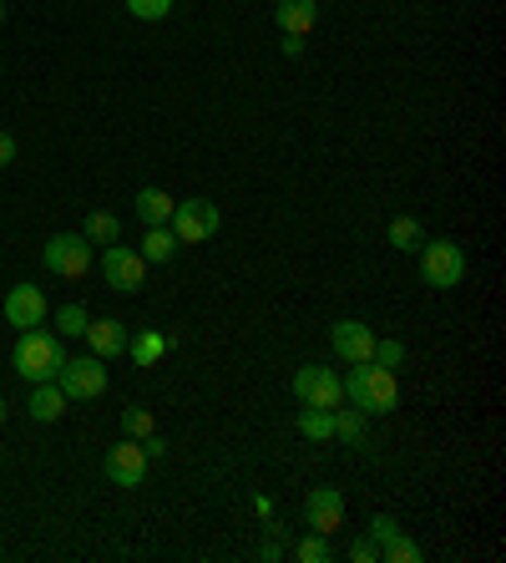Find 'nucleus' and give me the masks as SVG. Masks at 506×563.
<instances>
[{
    "instance_id": "nucleus-1",
    "label": "nucleus",
    "mask_w": 506,
    "mask_h": 563,
    "mask_svg": "<svg viewBox=\"0 0 506 563\" xmlns=\"http://www.w3.org/2000/svg\"><path fill=\"white\" fill-rule=\"evenodd\" d=\"M11 366L26 385L57 381V371L66 366V345H61V335H51V330H21V341H15V351H11Z\"/></svg>"
},
{
    "instance_id": "nucleus-2",
    "label": "nucleus",
    "mask_w": 506,
    "mask_h": 563,
    "mask_svg": "<svg viewBox=\"0 0 506 563\" xmlns=\"http://www.w3.org/2000/svg\"><path fill=\"white\" fill-rule=\"evenodd\" d=\"M345 396L360 406L365 416H391L400 406V385H395V371L375 366V360H360V366H349L345 381Z\"/></svg>"
},
{
    "instance_id": "nucleus-3",
    "label": "nucleus",
    "mask_w": 506,
    "mask_h": 563,
    "mask_svg": "<svg viewBox=\"0 0 506 563\" xmlns=\"http://www.w3.org/2000/svg\"><path fill=\"white\" fill-rule=\"evenodd\" d=\"M416 254H420V280L431 290H456L466 280V249L456 238H425Z\"/></svg>"
},
{
    "instance_id": "nucleus-4",
    "label": "nucleus",
    "mask_w": 506,
    "mask_h": 563,
    "mask_svg": "<svg viewBox=\"0 0 506 563\" xmlns=\"http://www.w3.org/2000/svg\"><path fill=\"white\" fill-rule=\"evenodd\" d=\"M41 259L51 274H61V280H82L91 269V238L87 234H51Z\"/></svg>"
},
{
    "instance_id": "nucleus-5",
    "label": "nucleus",
    "mask_w": 506,
    "mask_h": 563,
    "mask_svg": "<svg viewBox=\"0 0 506 563\" xmlns=\"http://www.w3.org/2000/svg\"><path fill=\"white\" fill-rule=\"evenodd\" d=\"M57 385L66 391V401H97L107 391V360L101 356H66V366L57 371Z\"/></svg>"
},
{
    "instance_id": "nucleus-6",
    "label": "nucleus",
    "mask_w": 506,
    "mask_h": 563,
    "mask_svg": "<svg viewBox=\"0 0 506 563\" xmlns=\"http://www.w3.org/2000/svg\"><path fill=\"white\" fill-rule=\"evenodd\" d=\"M173 234L177 244H202V238L218 234V223H223V213H218L213 198H193V204H173Z\"/></svg>"
},
{
    "instance_id": "nucleus-7",
    "label": "nucleus",
    "mask_w": 506,
    "mask_h": 563,
    "mask_svg": "<svg viewBox=\"0 0 506 563\" xmlns=\"http://www.w3.org/2000/svg\"><path fill=\"white\" fill-rule=\"evenodd\" d=\"M101 274H107L112 290L137 295V290L147 284V259L137 249H127V244H107V254H101Z\"/></svg>"
},
{
    "instance_id": "nucleus-8",
    "label": "nucleus",
    "mask_w": 506,
    "mask_h": 563,
    "mask_svg": "<svg viewBox=\"0 0 506 563\" xmlns=\"http://www.w3.org/2000/svg\"><path fill=\"white\" fill-rule=\"evenodd\" d=\"M294 396H299V406H340L345 401V385H340V376L330 371V366H299L294 371Z\"/></svg>"
},
{
    "instance_id": "nucleus-9",
    "label": "nucleus",
    "mask_w": 506,
    "mask_h": 563,
    "mask_svg": "<svg viewBox=\"0 0 506 563\" xmlns=\"http://www.w3.org/2000/svg\"><path fill=\"white\" fill-rule=\"evenodd\" d=\"M101 473L112 477V488H143V477H147V446L137 442V437H122V442L107 452Z\"/></svg>"
},
{
    "instance_id": "nucleus-10",
    "label": "nucleus",
    "mask_w": 506,
    "mask_h": 563,
    "mask_svg": "<svg viewBox=\"0 0 506 563\" xmlns=\"http://www.w3.org/2000/svg\"><path fill=\"white\" fill-rule=\"evenodd\" d=\"M0 310H5V320H11L15 330H36L46 320V295L36 284H15V290L0 295Z\"/></svg>"
},
{
    "instance_id": "nucleus-11",
    "label": "nucleus",
    "mask_w": 506,
    "mask_h": 563,
    "mask_svg": "<svg viewBox=\"0 0 506 563\" xmlns=\"http://www.w3.org/2000/svg\"><path fill=\"white\" fill-rule=\"evenodd\" d=\"M330 345L345 366H360V360H370V351H375V330L365 326V320H334Z\"/></svg>"
},
{
    "instance_id": "nucleus-12",
    "label": "nucleus",
    "mask_w": 506,
    "mask_h": 563,
    "mask_svg": "<svg viewBox=\"0 0 506 563\" xmlns=\"http://www.w3.org/2000/svg\"><path fill=\"white\" fill-rule=\"evenodd\" d=\"M304 523L314 528V534H334L340 523H345V492L340 488H314L304 498Z\"/></svg>"
},
{
    "instance_id": "nucleus-13",
    "label": "nucleus",
    "mask_w": 506,
    "mask_h": 563,
    "mask_svg": "<svg viewBox=\"0 0 506 563\" xmlns=\"http://www.w3.org/2000/svg\"><path fill=\"white\" fill-rule=\"evenodd\" d=\"M127 326L122 320H87V345H91V356L101 360H116L122 351H127Z\"/></svg>"
},
{
    "instance_id": "nucleus-14",
    "label": "nucleus",
    "mask_w": 506,
    "mask_h": 563,
    "mask_svg": "<svg viewBox=\"0 0 506 563\" xmlns=\"http://www.w3.org/2000/svg\"><path fill=\"white\" fill-rule=\"evenodd\" d=\"M274 21H279V30H284V36H309V30H314V21H319V5H314V0H279Z\"/></svg>"
},
{
    "instance_id": "nucleus-15",
    "label": "nucleus",
    "mask_w": 506,
    "mask_h": 563,
    "mask_svg": "<svg viewBox=\"0 0 506 563\" xmlns=\"http://www.w3.org/2000/svg\"><path fill=\"white\" fill-rule=\"evenodd\" d=\"M30 421H61V412H66V391H61L57 381H41L30 385V401H26Z\"/></svg>"
},
{
    "instance_id": "nucleus-16",
    "label": "nucleus",
    "mask_w": 506,
    "mask_h": 563,
    "mask_svg": "<svg viewBox=\"0 0 506 563\" xmlns=\"http://www.w3.org/2000/svg\"><path fill=\"white\" fill-rule=\"evenodd\" d=\"M173 345H177L173 335H162V330L147 326L143 335H132V341H127V356H132V366H158V360L168 356Z\"/></svg>"
},
{
    "instance_id": "nucleus-17",
    "label": "nucleus",
    "mask_w": 506,
    "mask_h": 563,
    "mask_svg": "<svg viewBox=\"0 0 506 563\" xmlns=\"http://www.w3.org/2000/svg\"><path fill=\"white\" fill-rule=\"evenodd\" d=\"M365 437H370V416L360 406H334V442L365 446Z\"/></svg>"
},
{
    "instance_id": "nucleus-18",
    "label": "nucleus",
    "mask_w": 506,
    "mask_h": 563,
    "mask_svg": "<svg viewBox=\"0 0 506 563\" xmlns=\"http://www.w3.org/2000/svg\"><path fill=\"white\" fill-rule=\"evenodd\" d=\"M177 249H183V244H177V234L173 229H162V223H147V234H143V259L147 265H168V259H177Z\"/></svg>"
},
{
    "instance_id": "nucleus-19",
    "label": "nucleus",
    "mask_w": 506,
    "mask_h": 563,
    "mask_svg": "<svg viewBox=\"0 0 506 563\" xmlns=\"http://www.w3.org/2000/svg\"><path fill=\"white\" fill-rule=\"evenodd\" d=\"M299 437L304 442H334V412L330 406H299Z\"/></svg>"
},
{
    "instance_id": "nucleus-20",
    "label": "nucleus",
    "mask_w": 506,
    "mask_h": 563,
    "mask_svg": "<svg viewBox=\"0 0 506 563\" xmlns=\"http://www.w3.org/2000/svg\"><path fill=\"white\" fill-rule=\"evenodd\" d=\"M137 219L143 223H168L173 219V198H168L162 188H143L137 193Z\"/></svg>"
},
{
    "instance_id": "nucleus-21",
    "label": "nucleus",
    "mask_w": 506,
    "mask_h": 563,
    "mask_svg": "<svg viewBox=\"0 0 506 563\" xmlns=\"http://www.w3.org/2000/svg\"><path fill=\"white\" fill-rule=\"evenodd\" d=\"M385 238H391V244H395V249H400V254H416L420 244H425V229H420L416 219H405V213H400V219H391V229H385Z\"/></svg>"
},
{
    "instance_id": "nucleus-22",
    "label": "nucleus",
    "mask_w": 506,
    "mask_h": 563,
    "mask_svg": "<svg viewBox=\"0 0 506 563\" xmlns=\"http://www.w3.org/2000/svg\"><path fill=\"white\" fill-rule=\"evenodd\" d=\"M82 234H87L91 244H116V238H122V219L107 213V208H97V213H87V229H82Z\"/></svg>"
},
{
    "instance_id": "nucleus-23",
    "label": "nucleus",
    "mask_w": 506,
    "mask_h": 563,
    "mask_svg": "<svg viewBox=\"0 0 506 563\" xmlns=\"http://www.w3.org/2000/svg\"><path fill=\"white\" fill-rule=\"evenodd\" d=\"M380 559H385V563H420V559H425V553H420V543H416V538L395 534V538H385V543H380Z\"/></svg>"
},
{
    "instance_id": "nucleus-24",
    "label": "nucleus",
    "mask_w": 506,
    "mask_h": 563,
    "mask_svg": "<svg viewBox=\"0 0 506 563\" xmlns=\"http://www.w3.org/2000/svg\"><path fill=\"white\" fill-rule=\"evenodd\" d=\"M294 559H299V563H330V559H334L330 534H309L299 549H294Z\"/></svg>"
},
{
    "instance_id": "nucleus-25",
    "label": "nucleus",
    "mask_w": 506,
    "mask_h": 563,
    "mask_svg": "<svg viewBox=\"0 0 506 563\" xmlns=\"http://www.w3.org/2000/svg\"><path fill=\"white\" fill-rule=\"evenodd\" d=\"M87 320L91 315L82 305H61L57 310V335H87Z\"/></svg>"
},
{
    "instance_id": "nucleus-26",
    "label": "nucleus",
    "mask_w": 506,
    "mask_h": 563,
    "mask_svg": "<svg viewBox=\"0 0 506 563\" xmlns=\"http://www.w3.org/2000/svg\"><path fill=\"white\" fill-rule=\"evenodd\" d=\"M122 431H127V437H137V442H143V437H152V412H143V406H127V412H122Z\"/></svg>"
},
{
    "instance_id": "nucleus-27",
    "label": "nucleus",
    "mask_w": 506,
    "mask_h": 563,
    "mask_svg": "<svg viewBox=\"0 0 506 563\" xmlns=\"http://www.w3.org/2000/svg\"><path fill=\"white\" fill-rule=\"evenodd\" d=\"M370 360H375V366H385V371H400V366H405V345L400 341H375Z\"/></svg>"
},
{
    "instance_id": "nucleus-28",
    "label": "nucleus",
    "mask_w": 506,
    "mask_h": 563,
    "mask_svg": "<svg viewBox=\"0 0 506 563\" xmlns=\"http://www.w3.org/2000/svg\"><path fill=\"white\" fill-rule=\"evenodd\" d=\"M127 11L137 15V21H162V15L173 11V0H127Z\"/></svg>"
},
{
    "instance_id": "nucleus-29",
    "label": "nucleus",
    "mask_w": 506,
    "mask_h": 563,
    "mask_svg": "<svg viewBox=\"0 0 506 563\" xmlns=\"http://www.w3.org/2000/svg\"><path fill=\"white\" fill-rule=\"evenodd\" d=\"M349 559H355V563H375V559H380V543H375L370 534L355 538V543H349Z\"/></svg>"
},
{
    "instance_id": "nucleus-30",
    "label": "nucleus",
    "mask_w": 506,
    "mask_h": 563,
    "mask_svg": "<svg viewBox=\"0 0 506 563\" xmlns=\"http://www.w3.org/2000/svg\"><path fill=\"white\" fill-rule=\"evenodd\" d=\"M400 534V528H395V518H385V513H380V518H370V538H375V543H385V538H395Z\"/></svg>"
},
{
    "instance_id": "nucleus-31",
    "label": "nucleus",
    "mask_w": 506,
    "mask_h": 563,
    "mask_svg": "<svg viewBox=\"0 0 506 563\" xmlns=\"http://www.w3.org/2000/svg\"><path fill=\"white\" fill-rule=\"evenodd\" d=\"M259 559H284V538H279V528L259 543Z\"/></svg>"
},
{
    "instance_id": "nucleus-32",
    "label": "nucleus",
    "mask_w": 506,
    "mask_h": 563,
    "mask_svg": "<svg viewBox=\"0 0 506 563\" xmlns=\"http://www.w3.org/2000/svg\"><path fill=\"white\" fill-rule=\"evenodd\" d=\"M15 163V137L11 133H0V168Z\"/></svg>"
},
{
    "instance_id": "nucleus-33",
    "label": "nucleus",
    "mask_w": 506,
    "mask_h": 563,
    "mask_svg": "<svg viewBox=\"0 0 506 563\" xmlns=\"http://www.w3.org/2000/svg\"><path fill=\"white\" fill-rule=\"evenodd\" d=\"M304 51V36H284V57H299Z\"/></svg>"
},
{
    "instance_id": "nucleus-34",
    "label": "nucleus",
    "mask_w": 506,
    "mask_h": 563,
    "mask_svg": "<svg viewBox=\"0 0 506 563\" xmlns=\"http://www.w3.org/2000/svg\"><path fill=\"white\" fill-rule=\"evenodd\" d=\"M0 421H5V396H0Z\"/></svg>"
},
{
    "instance_id": "nucleus-35",
    "label": "nucleus",
    "mask_w": 506,
    "mask_h": 563,
    "mask_svg": "<svg viewBox=\"0 0 506 563\" xmlns=\"http://www.w3.org/2000/svg\"><path fill=\"white\" fill-rule=\"evenodd\" d=\"M0 21H5V0H0Z\"/></svg>"
},
{
    "instance_id": "nucleus-36",
    "label": "nucleus",
    "mask_w": 506,
    "mask_h": 563,
    "mask_svg": "<svg viewBox=\"0 0 506 563\" xmlns=\"http://www.w3.org/2000/svg\"><path fill=\"white\" fill-rule=\"evenodd\" d=\"M0 295H5V290H0Z\"/></svg>"
}]
</instances>
